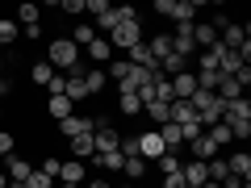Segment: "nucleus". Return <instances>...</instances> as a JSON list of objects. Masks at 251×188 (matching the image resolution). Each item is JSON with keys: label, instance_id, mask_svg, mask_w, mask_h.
Returning a JSON list of instances; mask_svg holds the SVG:
<instances>
[{"label": "nucleus", "instance_id": "nucleus-1", "mask_svg": "<svg viewBox=\"0 0 251 188\" xmlns=\"http://www.w3.org/2000/svg\"><path fill=\"white\" fill-rule=\"evenodd\" d=\"M222 125L230 130V138H247V134H251V100H247V96L230 100L226 113H222Z\"/></svg>", "mask_w": 251, "mask_h": 188}, {"label": "nucleus", "instance_id": "nucleus-2", "mask_svg": "<svg viewBox=\"0 0 251 188\" xmlns=\"http://www.w3.org/2000/svg\"><path fill=\"white\" fill-rule=\"evenodd\" d=\"M46 63H50L54 71H75V63H80V46L72 42V38H54L50 42V50H46Z\"/></svg>", "mask_w": 251, "mask_h": 188}, {"label": "nucleus", "instance_id": "nucleus-3", "mask_svg": "<svg viewBox=\"0 0 251 188\" xmlns=\"http://www.w3.org/2000/svg\"><path fill=\"white\" fill-rule=\"evenodd\" d=\"M247 84H251V67H243L239 75H222V80H218V88H214V96L222 100V105H230V100H239V96H247Z\"/></svg>", "mask_w": 251, "mask_h": 188}, {"label": "nucleus", "instance_id": "nucleus-4", "mask_svg": "<svg viewBox=\"0 0 251 188\" xmlns=\"http://www.w3.org/2000/svg\"><path fill=\"white\" fill-rule=\"evenodd\" d=\"M138 42H143V25H138V21H122V25L109 34V46H122V50H134Z\"/></svg>", "mask_w": 251, "mask_h": 188}, {"label": "nucleus", "instance_id": "nucleus-5", "mask_svg": "<svg viewBox=\"0 0 251 188\" xmlns=\"http://www.w3.org/2000/svg\"><path fill=\"white\" fill-rule=\"evenodd\" d=\"M92 130H97V125H92L88 121V117H63V121H59V134L63 138H67V142H72V138H80V134H92Z\"/></svg>", "mask_w": 251, "mask_h": 188}, {"label": "nucleus", "instance_id": "nucleus-6", "mask_svg": "<svg viewBox=\"0 0 251 188\" xmlns=\"http://www.w3.org/2000/svg\"><path fill=\"white\" fill-rule=\"evenodd\" d=\"M172 96H176V100H188V96H193V92H197V75H193V71H188V67H184V71H180V75H172Z\"/></svg>", "mask_w": 251, "mask_h": 188}, {"label": "nucleus", "instance_id": "nucleus-7", "mask_svg": "<svg viewBox=\"0 0 251 188\" xmlns=\"http://www.w3.org/2000/svg\"><path fill=\"white\" fill-rule=\"evenodd\" d=\"M163 151H168V146L159 142V134H155V130H151V134H138V159H159Z\"/></svg>", "mask_w": 251, "mask_h": 188}, {"label": "nucleus", "instance_id": "nucleus-8", "mask_svg": "<svg viewBox=\"0 0 251 188\" xmlns=\"http://www.w3.org/2000/svg\"><path fill=\"white\" fill-rule=\"evenodd\" d=\"M226 167H230L234 180H243V184H247V180H251V155H247V151H234L230 159H226Z\"/></svg>", "mask_w": 251, "mask_h": 188}, {"label": "nucleus", "instance_id": "nucleus-9", "mask_svg": "<svg viewBox=\"0 0 251 188\" xmlns=\"http://www.w3.org/2000/svg\"><path fill=\"white\" fill-rule=\"evenodd\" d=\"M172 50H176L180 59H188V54L197 50V46H193V25H176V38H172Z\"/></svg>", "mask_w": 251, "mask_h": 188}, {"label": "nucleus", "instance_id": "nucleus-10", "mask_svg": "<svg viewBox=\"0 0 251 188\" xmlns=\"http://www.w3.org/2000/svg\"><path fill=\"white\" fill-rule=\"evenodd\" d=\"M193 46H218V25L214 21H201V25H193Z\"/></svg>", "mask_w": 251, "mask_h": 188}, {"label": "nucleus", "instance_id": "nucleus-11", "mask_svg": "<svg viewBox=\"0 0 251 188\" xmlns=\"http://www.w3.org/2000/svg\"><path fill=\"white\" fill-rule=\"evenodd\" d=\"M155 134H159V142L168 146V151H180V146H184V138H180V125H176V121H163Z\"/></svg>", "mask_w": 251, "mask_h": 188}, {"label": "nucleus", "instance_id": "nucleus-12", "mask_svg": "<svg viewBox=\"0 0 251 188\" xmlns=\"http://www.w3.org/2000/svg\"><path fill=\"white\" fill-rule=\"evenodd\" d=\"M188 151H193V159H201V163H209V159H218V146L209 142V134H201V138H193V142H188Z\"/></svg>", "mask_w": 251, "mask_h": 188}, {"label": "nucleus", "instance_id": "nucleus-13", "mask_svg": "<svg viewBox=\"0 0 251 188\" xmlns=\"http://www.w3.org/2000/svg\"><path fill=\"white\" fill-rule=\"evenodd\" d=\"M59 184H84V163L80 159L59 163Z\"/></svg>", "mask_w": 251, "mask_h": 188}, {"label": "nucleus", "instance_id": "nucleus-14", "mask_svg": "<svg viewBox=\"0 0 251 188\" xmlns=\"http://www.w3.org/2000/svg\"><path fill=\"white\" fill-rule=\"evenodd\" d=\"M193 17H197V4L193 0H172V21L176 25H193Z\"/></svg>", "mask_w": 251, "mask_h": 188}, {"label": "nucleus", "instance_id": "nucleus-15", "mask_svg": "<svg viewBox=\"0 0 251 188\" xmlns=\"http://www.w3.org/2000/svg\"><path fill=\"white\" fill-rule=\"evenodd\" d=\"M180 176H184V184H209V176H205V163H201V159H193V163H180Z\"/></svg>", "mask_w": 251, "mask_h": 188}, {"label": "nucleus", "instance_id": "nucleus-16", "mask_svg": "<svg viewBox=\"0 0 251 188\" xmlns=\"http://www.w3.org/2000/svg\"><path fill=\"white\" fill-rule=\"evenodd\" d=\"M147 50H151V59H155V63H163V59L172 54V34H155L151 42H147Z\"/></svg>", "mask_w": 251, "mask_h": 188}, {"label": "nucleus", "instance_id": "nucleus-17", "mask_svg": "<svg viewBox=\"0 0 251 188\" xmlns=\"http://www.w3.org/2000/svg\"><path fill=\"white\" fill-rule=\"evenodd\" d=\"M46 113L63 121V117H72V113H75V105H72L67 96H46Z\"/></svg>", "mask_w": 251, "mask_h": 188}, {"label": "nucleus", "instance_id": "nucleus-18", "mask_svg": "<svg viewBox=\"0 0 251 188\" xmlns=\"http://www.w3.org/2000/svg\"><path fill=\"white\" fill-rule=\"evenodd\" d=\"M117 109H122L126 117H143V100H138L134 92H117Z\"/></svg>", "mask_w": 251, "mask_h": 188}, {"label": "nucleus", "instance_id": "nucleus-19", "mask_svg": "<svg viewBox=\"0 0 251 188\" xmlns=\"http://www.w3.org/2000/svg\"><path fill=\"white\" fill-rule=\"evenodd\" d=\"M29 171H34V167H29L25 159H9V171H4V176H9V184H25Z\"/></svg>", "mask_w": 251, "mask_h": 188}, {"label": "nucleus", "instance_id": "nucleus-20", "mask_svg": "<svg viewBox=\"0 0 251 188\" xmlns=\"http://www.w3.org/2000/svg\"><path fill=\"white\" fill-rule=\"evenodd\" d=\"M72 155L75 159H92V155H97V146H92V134H80V138H72Z\"/></svg>", "mask_w": 251, "mask_h": 188}, {"label": "nucleus", "instance_id": "nucleus-21", "mask_svg": "<svg viewBox=\"0 0 251 188\" xmlns=\"http://www.w3.org/2000/svg\"><path fill=\"white\" fill-rule=\"evenodd\" d=\"M29 80H34L38 88H46V84L54 80V67H50V63H46V59H42V63H34V67H29Z\"/></svg>", "mask_w": 251, "mask_h": 188}, {"label": "nucleus", "instance_id": "nucleus-22", "mask_svg": "<svg viewBox=\"0 0 251 188\" xmlns=\"http://www.w3.org/2000/svg\"><path fill=\"white\" fill-rule=\"evenodd\" d=\"M143 113L151 117V121H172V105H163V100H151V105H143Z\"/></svg>", "mask_w": 251, "mask_h": 188}, {"label": "nucleus", "instance_id": "nucleus-23", "mask_svg": "<svg viewBox=\"0 0 251 188\" xmlns=\"http://www.w3.org/2000/svg\"><path fill=\"white\" fill-rule=\"evenodd\" d=\"M122 176L130 180V184L143 180V176H147V159H126V163H122Z\"/></svg>", "mask_w": 251, "mask_h": 188}, {"label": "nucleus", "instance_id": "nucleus-24", "mask_svg": "<svg viewBox=\"0 0 251 188\" xmlns=\"http://www.w3.org/2000/svg\"><path fill=\"white\" fill-rule=\"evenodd\" d=\"M205 134H209V142H214V146H218V151H222V146H230V142H234V138H230V130H226V125H222V121H218V125H209Z\"/></svg>", "mask_w": 251, "mask_h": 188}, {"label": "nucleus", "instance_id": "nucleus-25", "mask_svg": "<svg viewBox=\"0 0 251 188\" xmlns=\"http://www.w3.org/2000/svg\"><path fill=\"white\" fill-rule=\"evenodd\" d=\"M109 50H113V46H109V38H92V42H88V54H92L97 63H109Z\"/></svg>", "mask_w": 251, "mask_h": 188}, {"label": "nucleus", "instance_id": "nucleus-26", "mask_svg": "<svg viewBox=\"0 0 251 188\" xmlns=\"http://www.w3.org/2000/svg\"><path fill=\"white\" fill-rule=\"evenodd\" d=\"M205 134V125L197 121V117H188V121H180V138H184V142H193V138H201Z\"/></svg>", "mask_w": 251, "mask_h": 188}, {"label": "nucleus", "instance_id": "nucleus-27", "mask_svg": "<svg viewBox=\"0 0 251 188\" xmlns=\"http://www.w3.org/2000/svg\"><path fill=\"white\" fill-rule=\"evenodd\" d=\"M17 34H21V29H17V21L0 17V46H13V42H17Z\"/></svg>", "mask_w": 251, "mask_h": 188}, {"label": "nucleus", "instance_id": "nucleus-28", "mask_svg": "<svg viewBox=\"0 0 251 188\" xmlns=\"http://www.w3.org/2000/svg\"><path fill=\"white\" fill-rule=\"evenodd\" d=\"M155 163H159V171H163V176H172V171H180V155H176V151H163V155H159Z\"/></svg>", "mask_w": 251, "mask_h": 188}, {"label": "nucleus", "instance_id": "nucleus-29", "mask_svg": "<svg viewBox=\"0 0 251 188\" xmlns=\"http://www.w3.org/2000/svg\"><path fill=\"white\" fill-rule=\"evenodd\" d=\"M38 17H42L38 4H21V9H17V21H21V25H38Z\"/></svg>", "mask_w": 251, "mask_h": 188}, {"label": "nucleus", "instance_id": "nucleus-30", "mask_svg": "<svg viewBox=\"0 0 251 188\" xmlns=\"http://www.w3.org/2000/svg\"><path fill=\"white\" fill-rule=\"evenodd\" d=\"M105 84H109V80H105V71H88V75H84V88H88V96H97Z\"/></svg>", "mask_w": 251, "mask_h": 188}, {"label": "nucleus", "instance_id": "nucleus-31", "mask_svg": "<svg viewBox=\"0 0 251 188\" xmlns=\"http://www.w3.org/2000/svg\"><path fill=\"white\" fill-rule=\"evenodd\" d=\"M92 38H97V29H92V25H84V21H75V34H72V42H75V46H88Z\"/></svg>", "mask_w": 251, "mask_h": 188}, {"label": "nucleus", "instance_id": "nucleus-32", "mask_svg": "<svg viewBox=\"0 0 251 188\" xmlns=\"http://www.w3.org/2000/svg\"><path fill=\"white\" fill-rule=\"evenodd\" d=\"M126 75H130V63H126V59H117V63H109V75H105V80H113V84H122Z\"/></svg>", "mask_w": 251, "mask_h": 188}, {"label": "nucleus", "instance_id": "nucleus-33", "mask_svg": "<svg viewBox=\"0 0 251 188\" xmlns=\"http://www.w3.org/2000/svg\"><path fill=\"white\" fill-rule=\"evenodd\" d=\"M25 188H54V180H46L42 171L34 167V171H29V180H25Z\"/></svg>", "mask_w": 251, "mask_h": 188}, {"label": "nucleus", "instance_id": "nucleus-34", "mask_svg": "<svg viewBox=\"0 0 251 188\" xmlns=\"http://www.w3.org/2000/svg\"><path fill=\"white\" fill-rule=\"evenodd\" d=\"M38 171H42L46 180H59V159H42V167H38Z\"/></svg>", "mask_w": 251, "mask_h": 188}, {"label": "nucleus", "instance_id": "nucleus-35", "mask_svg": "<svg viewBox=\"0 0 251 188\" xmlns=\"http://www.w3.org/2000/svg\"><path fill=\"white\" fill-rule=\"evenodd\" d=\"M63 13H67V17H80V13H84V0H63Z\"/></svg>", "mask_w": 251, "mask_h": 188}, {"label": "nucleus", "instance_id": "nucleus-36", "mask_svg": "<svg viewBox=\"0 0 251 188\" xmlns=\"http://www.w3.org/2000/svg\"><path fill=\"white\" fill-rule=\"evenodd\" d=\"M13 146H17V138H13V134H9V130H0V155H9V151H13Z\"/></svg>", "mask_w": 251, "mask_h": 188}, {"label": "nucleus", "instance_id": "nucleus-37", "mask_svg": "<svg viewBox=\"0 0 251 188\" xmlns=\"http://www.w3.org/2000/svg\"><path fill=\"white\" fill-rule=\"evenodd\" d=\"M163 188H184V176H180V171H172V176H163Z\"/></svg>", "mask_w": 251, "mask_h": 188}, {"label": "nucleus", "instance_id": "nucleus-38", "mask_svg": "<svg viewBox=\"0 0 251 188\" xmlns=\"http://www.w3.org/2000/svg\"><path fill=\"white\" fill-rule=\"evenodd\" d=\"M155 13L159 17H172V0H155Z\"/></svg>", "mask_w": 251, "mask_h": 188}, {"label": "nucleus", "instance_id": "nucleus-39", "mask_svg": "<svg viewBox=\"0 0 251 188\" xmlns=\"http://www.w3.org/2000/svg\"><path fill=\"white\" fill-rule=\"evenodd\" d=\"M0 96H13V84L9 80H0Z\"/></svg>", "mask_w": 251, "mask_h": 188}, {"label": "nucleus", "instance_id": "nucleus-40", "mask_svg": "<svg viewBox=\"0 0 251 188\" xmlns=\"http://www.w3.org/2000/svg\"><path fill=\"white\" fill-rule=\"evenodd\" d=\"M88 188H109V180H92V184Z\"/></svg>", "mask_w": 251, "mask_h": 188}, {"label": "nucleus", "instance_id": "nucleus-41", "mask_svg": "<svg viewBox=\"0 0 251 188\" xmlns=\"http://www.w3.org/2000/svg\"><path fill=\"white\" fill-rule=\"evenodd\" d=\"M59 188H80V184H59Z\"/></svg>", "mask_w": 251, "mask_h": 188}, {"label": "nucleus", "instance_id": "nucleus-42", "mask_svg": "<svg viewBox=\"0 0 251 188\" xmlns=\"http://www.w3.org/2000/svg\"><path fill=\"white\" fill-rule=\"evenodd\" d=\"M9 188H25V184H9Z\"/></svg>", "mask_w": 251, "mask_h": 188}, {"label": "nucleus", "instance_id": "nucleus-43", "mask_svg": "<svg viewBox=\"0 0 251 188\" xmlns=\"http://www.w3.org/2000/svg\"><path fill=\"white\" fill-rule=\"evenodd\" d=\"M122 188H134V184H122Z\"/></svg>", "mask_w": 251, "mask_h": 188}, {"label": "nucleus", "instance_id": "nucleus-44", "mask_svg": "<svg viewBox=\"0 0 251 188\" xmlns=\"http://www.w3.org/2000/svg\"><path fill=\"white\" fill-rule=\"evenodd\" d=\"M205 188H218V184H205Z\"/></svg>", "mask_w": 251, "mask_h": 188}]
</instances>
